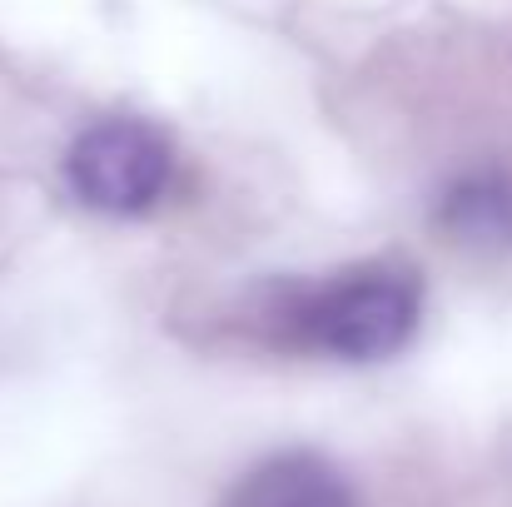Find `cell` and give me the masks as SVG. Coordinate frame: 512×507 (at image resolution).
<instances>
[{
  "label": "cell",
  "instance_id": "1",
  "mask_svg": "<svg viewBox=\"0 0 512 507\" xmlns=\"http://www.w3.org/2000/svg\"><path fill=\"white\" fill-rule=\"evenodd\" d=\"M259 334L284 353L378 363L423 324V284L403 264H358L319 284H284L259 309Z\"/></svg>",
  "mask_w": 512,
  "mask_h": 507
},
{
  "label": "cell",
  "instance_id": "4",
  "mask_svg": "<svg viewBox=\"0 0 512 507\" xmlns=\"http://www.w3.org/2000/svg\"><path fill=\"white\" fill-rule=\"evenodd\" d=\"M438 224L458 244H503L512 239V184L498 169H473L448 184Z\"/></svg>",
  "mask_w": 512,
  "mask_h": 507
},
{
  "label": "cell",
  "instance_id": "3",
  "mask_svg": "<svg viewBox=\"0 0 512 507\" xmlns=\"http://www.w3.org/2000/svg\"><path fill=\"white\" fill-rule=\"evenodd\" d=\"M219 507H358V498L329 458L289 448L249 468Z\"/></svg>",
  "mask_w": 512,
  "mask_h": 507
},
{
  "label": "cell",
  "instance_id": "2",
  "mask_svg": "<svg viewBox=\"0 0 512 507\" xmlns=\"http://www.w3.org/2000/svg\"><path fill=\"white\" fill-rule=\"evenodd\" d=\"M170 179L174 145L150 120H130V115L95 120L65 150V184L95 214H115V219L150 214L165 199Z\"/></svg>",
  "mask_w": 512,
  "mask_h": 507
}]
</instances>
